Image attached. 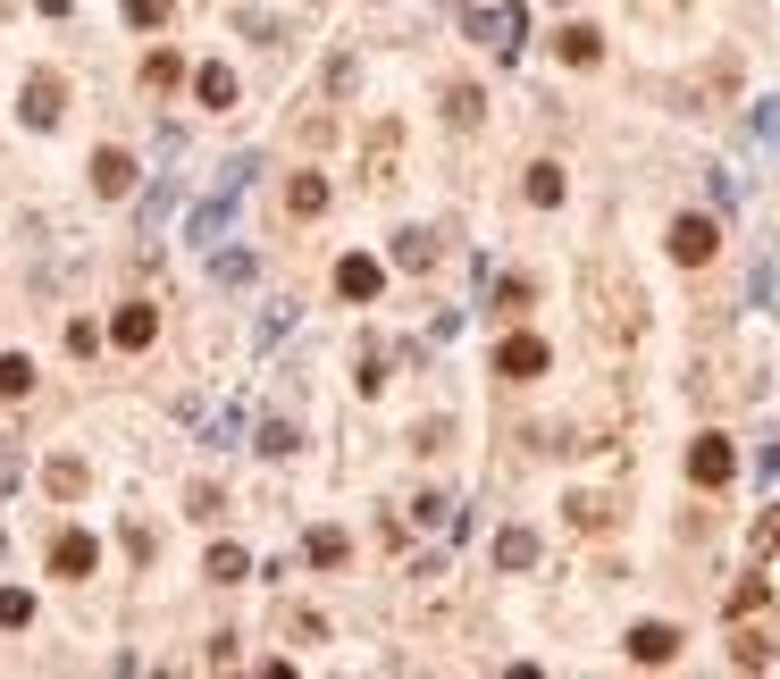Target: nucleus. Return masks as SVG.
<instances>
[{"instance_id": "nucleus-28", "label": "nucleus", "mask_w": 780, "mask_h": 679, "mask_svg": "<svg viewBox=\"0 0 780 679\" xmlns=\"http://www.w3.org/2000/svg\"><path fill=\"white\" fill-rule=\"evenodd\" d=\"M0 487H18V453H9V436H0Z\"/></svg>"}, {"instance_id": "nucleus-29", "label": "nucleus", "mask_w": 780, "mask_h": 679, "mask_svg": "<svg viewBox=\"0 0 780 679\" xmlns=\"http://www.w3.org/2000/svg\"><path fill=\"white\" fill-rule=\"evenodd\" d=\"M34 9H42V18H68V0H34Z\"/></svg>"}, {"instance_id": "nucleus-13", "label": "nucleus", "mask_w": 780, "mask_h": 679, "mask_svg": "<svg viewBox=\"0 0 780 679\" xmlns=\"http://www.w3.org/2000/svg\"><path fill=\"white\" fill-rule=\"evenodd\" d=\"M554 51L571 59V68H596V59H605V34H596V26H563V34H554Z\"/></svg>"}, {"instance_id": "nucleus-22", "label": "nucleus", "mask_w": 780, "mask_h": 679, "mask_svg": "<svg viewBox=\"0 0 780 679\" xmlns=\"http://www.w3.org/2000/svg\"><path fill=\"white\" fill-rule=\"evenodd\" d=\"M34 621V596H26V587H0V629H26Z\"/></svg>"}, {"instance_id": "nucleus-7", "label": "nucleus", "mask_w": 780, "mask_h": 679, "mask_svg": "<svg viewBox=\"0 0 780 679\" xmlns=\"http://www.w3.org/2000/svg\"><path fill=\"white\" fill-rule=\"evenodd\" d=\"M378 285H386V268L369 261V252H344L336 261V294L344 302H378Z\"/></svg>"}, {"instance_id": "nucleus-26", "label": "nucleus", "mask_w": 780, "mask_h": 679, "mask_svg": "<svg viewBox=\"0 0 780 679\" xmlns=\"http://www.w3.org/2000/svg\"><path fill=\"white\" fill-rule=\"evenodd\" d=\"M294 445H303V436H294L286 419H269V428H261V453H294Z\"/></svg>"}, {"instance_id": "nucleus-17", "label": "nucleus", "mask_w": 780, "mask_h": 679, "mask_svg": "<svg viewBox=\"0 0 780 679\" xmlns=\"http://www.w3.org/2000/svg\"><path fill=\"white\" fill-rule=\"evenodd\" d=\"M202 570H210V587H244V570H252V563H244V546H210V563H202Z\"/></svg>"}, {"instance_id": "nucleus-15", "label": "nucleus", "mask_w": 780, "mask_h": 679, "mask_svg": "<svg viewBox=\"0 0 780 679\" xmlns=\"http://www.w3.org/2000/svg\"><path fill=\"white\" fill-rule=\"evenodd\" d=\"M42 487L51 495H84V462L77 453H51V462H42Z\"/></svg>"}, {"instance_id": "nucleus-2", "label": "nucleus", "mask_w": 780, "mask_h": 679, "mask_svg": "<svg viewBox=\"0 0 780 679\" xmlns=\"http://www.w3.org/2000/svg\"><path fill=\"white\" fill-rule=\"evenodd\" d=\"M713 252H722V226L713 219H671V261L680 268H705Z\"/></svg>"}, {"instance_id": "nucleus-20", "label": "nucleus", "mask_w": 780, "mask_h": 679, "mask_svg": "<svg viewBox=\"0 0 780 679\" xmlns=\"http://www.w3.org/2000/svg\"><path fill=\"white\" fill-rule=\"evenodd\" d=\"M143 84H152V93H169V84H185V59H176V51H152V59H143Z\"/></svg>"}, {"instance_id": "nucleus-23", "label": "nucleus", "mask_w": 780, "mask_h": 679, "mask_svg": "<svg viewBox=\"0 0 780 679\" xmlns=\"http://www.w3.org/2000/svg\"><path fill=\"white\" fill-rule=\"evenodd\" d=\"M344 554H353V546H344V528H311V563H344Z\"/></svg>"}, {"instance_id": "nucleus-25", "label": "nucleus", "mask_w": 780, "mask_h": 679, "mask_svg": "<svg viewBox=\"0 0 780 679\" xmlns=\"http://www.w3.org/2000/svg\"><path fill=\"white\" fill-rule=\"evenodd\" d=\"M478 110H487V101H478L470 84H454V93H445V118H454V126H478Z\"/></svg>"}, {"instance_id": "nucleus-14", "label": "nucleus", "mask_w": 780, "mask_h": 679, "mask_svg": "<svg viewBox=\"0 0 780 679\" xmlns=\"http://www.w3.org/2000/svg\"><path fill=\"white\" fill-rule=\"evenodd\" d=\"M193 93H202V110H235V68H219V59H210V68L193 75Z\"/></svg>"}, {"instance_id": "nucleus-6", "label": "nucleus", "mask_w": 780, "mask_h": 679, "mask_svg": "<svg viewBox=\"0 0 780 679\" xmlns=\"http://www.w3.org/2000/svg\"><path fill=\"white\" fill-rule=\"evenodd\" d=\"M671 655H680V629H671V621H638V629H629V662H647V671H663Z\"/></svg>"}, {"instance_id": "nucleus-12", "label": "nucleus", "mask_w": 780, "mask_h": 679, "mask_svg": "<svg viewBox=\"0 0 780 679\" xmlns=\"http://www.w3.org/2000/svg\"><path fill=\"white\" fill-rule=\"evenodd\" d=\"M152 311H143V302H126V311H118V320H110V344H118V353H143V344H152Z\"/></svg>"}, {"instance_id": "nucleus-11", "label": "nucleus", "mask_w": 780, "mask_h": 679, "mask_svg": "<svg viewBox=\"0 0 780 679\" xmlns=\"http://www.w3.org/2000/svg\"><path fill=\"white\" fill-rule=\"evenodd\" d=\"M327 210V176L320 169H294V185H286V219H320Z\"/></svg>"}, {"instance_id": "nucleus-5", "label": "nucleus", "mask_w": 780, "mask_h": 679, "mask_svg": "<svg viewBox=\"0 0 780 679\" xmlns=\"http://www.w3.org/2000/svg\"><path fill=\"white\" fill-rule=\"evenodd\" d=\"M546 336H504L495 344V377H546Z\"/></svg>"}, {"instance_id": "nucleus-16", "label": "nucleus", "mask_w": 780, "mask_h": 679, "mask_svg": "<svg viewBox=\"0 0 780 679\" xmlns=\"http://www.w3.org/2000/svg\"><path fill=\"white\" fill-rule=\"evenodd\" d=\"M520 193H529L537 210H554V202H563V169H554V160H537V169L520 176Z\"/></svg>"}, {"instance_id": "nucleus-21", "label": "nucleus", "mask_w": 780, "mask_h": 679, "mask_svg": "<svg viewBox=\"0 0 780 679\" xmlns=\"http://www.w3.org/2000/svg\"><path fill=\"white\" fill-rule=\"evenodd\" d=\"M395 151H403V126H378V134H369V176L395 169Z\"/></svg>"}, {"instance_id": "nucleus-27", "label": "nucleus", "mask_w": 780, "mask_h": 679, "mask_svg": "<svg viewBox=\"0 0 780 679\" xmlns=\"http://www.w3.org/2000/svg\"><path fill=\"white\" fill-rule=\"evenodd\" d=\"M126 18L134 26H169V0H126Z\"/></svg>"}, {"instance_id": "nucleus-9", "label": "nucleus", "mask_w": 780, "mask_h": 679, "mask_svg": "<svg viewBox=\"0 0 780 679\" xmlns=\"http://www.w3.org/2000/svg\"><path fill=\"white\" fill-rule=\"evenodd\" d=\"M747 554H756V579L780 596V511H763L756 520V537H747Z\"/></svg>"}, {"instance_id": "nucleus-10", "label": "nucleus", "mask_w": 780, "mask_h": 679, "mask_svg": "<svg viewBox=\"0 0 780 679\" xmlns=\"http://www.w3.org/2000/svg\"><path fill=\"white\" fill-rule=\"evenodd\" d=\"M126 185H134V160H126L118 143H101V151H93V193H110V202H118Z\"/></svg>"}, {"instance_id": "nucleus-24", "label": "nucleus", "mask_w": 780, "mask_h": 679, "mask_svg": "<svg viewBox=\"0 0 780 679\" xmlns=\"http://www.w3.org/2000/svg\"><path fill=\"white\" fill-rule=\"evenodd\" d=\"M395 261H403V268H428V261H437V244L412 226V235H395Z\"/></svg>"}, {"instance_id": "nucleus-1", "label": "nucleus", "mask_w": 780, "mask_h": 679, "mask_svg": "<svg viewBox=\"0 0 780 679\" xmlns=\"http://www.w3.org/2000/svg\"><path fill=\"white\" fill-rule=\"evenodd\" d=\"M688 478H697L705 495L730 487V478H739V445H730V436H697V445H688Z\"/></svg>"}, {"instance_id": "nucleus-8", "label": "nucleus", "mask_w": 780, "mask_h": 679, "mask_svg": "<svg viewBox=\"0 0 780 679\" xmlns=\"http://www.w3.org/2000/svg\"><path fill=\"white\" fill-rule=\"evenodd\" d=\"M93 563H101V546L84 537V528H59V537H51V570H59V579H84Z\"/></svg>"}, {"instance_id": "nucleus-18", "label": "nucleus", "mask_w": 780, "mask_h": 679, "mask_svg": "<svg viewBox=\"0 0 780 679\" xmlns=\"http://www.w3.org/2000/svg\"><path fill=\"white\" fill-rule=\"evenodd\" d=\"M26 395H34V361L9 353V361H0V403H26Z\"/></svg>"}, {"instance_id": "nucleus-19", "label": "nucleus", "mask_w": 780, "mask_h": 679, "mask_svg": "<svg viewBox=\"0 0 780 679\" xmlns=\"http://www.w3.org/2000/svg\"><path fill=\"white\" fill-rule=\"evenodd\" d=\"M495 563H504V570H529L537 563V537H529V528H504V537H495Z\"/></svg>"}, {"instance_id": "nucleus-4", "label": "nucleus", "mask_w": 780, "mask_h": 679, "mask_svg": "<svg viewBox=\"0 0 780 679\" xmlns=\"http://www.w3.org/2000/svg\"><path fill=\"white\" fill-rule=\"evenodd\" d=\"M470 34L487 42L495 59H513V51H520V34H529V18H520V9H478V18H470Z\"/></svg>"}, {"instance_id": "nucleus-3", "label": "nucleus", "mask_w": 780, "mask_h": 679, "mask_svg": "<svg viewBox=\"0 0 780 679\" xmlns=\"http://www.w3.org/2000/svg\"><path fill=\"white\" fill-rule=\"evenodd\" d=\"M59 118H68V84L51 68H34L26 75V126H59Z\"/></svg>"}]
</instances>
